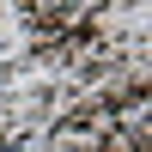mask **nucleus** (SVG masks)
<instances>
[{"mask_svg": "<svg viewBox=\"0 0 152 152\" xmlns=\"http://www.w3.org/2000/svg\"><path fill=\"white\" fill-rule=\"evenodd\" d=\"M73 6V0H43V12H67Z\"/></svg>", "mask_w": 152, "mask_h": 152, "instance_id": "obj_1", "label": "nucleus"}]
</instances>
